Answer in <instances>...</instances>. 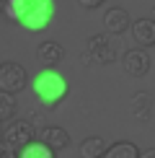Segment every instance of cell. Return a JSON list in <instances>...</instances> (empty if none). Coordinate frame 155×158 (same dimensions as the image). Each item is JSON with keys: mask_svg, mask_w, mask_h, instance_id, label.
Returning a JSON list of instances; mask_svg holds the SVG:
<instances>
[{"mask_svg": "<svg viewBox=\"0 0 155 158\" xmlns=\"http://www.w3.org/2000/svg\"><path fill=\"white\" fill-rule=\"evenodd\" d=\"M140 158H155V148H150V150H145V153H140Z\"/></svg>", "mask_w": 155, "mask_h": 158, "instance_id": "obj_18", "label": "cell"}, {"mask_svg": "<svg viewBox=\"0 0 155 158\" xmlns=\"http://www.w3.org/2000/svg\"><path fill=\"white\" fill-rule=\"evenodd\" d=\"M29 83V73H26L23 65L18 62H0V91H8V94H18L26 88Z\"/></svg>", "mask_w": 155, "mask_h": 158, "instance_id": "obj_4", "label": "cell"}, {"mask_svg": "<svg viewBox=\"0 0 155 158\" xmlns=\"http://www.w3.org/2000/svg\"><path fill=\"white\" fill-rule=\"evenodd\" d=\"M153 18H155V10H153Z\"/></svg>", "mask_w": 155, "mask_h": 158, "instance_id": "obj_21", "label": "cell"}, {"mask_svg": "<svg viewBox=\"0 0 155 158\" xmlns=\"http://www.w3.org/2000/svg\"><path fill=\"white\" fill-rule=\"evenodd\" d=\"M54 13H57L54 0H8L5 3V16L29 31L47 29L54 21Z\"/></svg>", "mask_w": 155, "mask_h": 158, "instance_id": "obj_1", "label": "cell"}, {"mask_svg": "<svg viewBox=\"0 0 155 158\" xmlns=\"http://www.w3.org/2000/svg\"><path fill=\"white\" fill-rule=\"evenodd\" d=\"M78 153H80V158H98V156L106 153V140L98 137V135H90V137H85L80 143V150Z\"/></svg>", "mask_w": 155, "mask_h": 158, "instance_id": "obj_14", "label": "cell"}, {"mask_svg": "<svg viewBox=\"0 0 155 158\" xmlns=\"http://www.w3.org/2000/svg\"><path fill=\"white\" fill-rule=\"evenodd\" d=\"M67 91H70V85H67V81H65V75H60L52 68H44L42 73L34 78V94H36L39 104H42L47 111L60 106V101L67 96Z\"/></svg>", "mask_w": 155, "mask_h": 158, "instance_id": "obj_2", "label": "cell"}, {"mask_svg": "<svg viewBox=\"0 0 155 158\" xmlns=\"http://www.w3.org/2000/svg\"><path fill=\"white\" fill-rule=\"evenodd\" d=\"M0 158H18L16 148H10L5 140H0Z\"/></svg>", "mask_w": 155, "mask_h": 158, "instance_id": "obj_16", "label": "cell"}, {"mask_svg": "<svg viewBox=\"0 0 155 158\" xmlns=\"http://www.w3.org/2000/svg\"><path fill=\"white\" fill-rule=\"evenodd\" d=\"M5 3H8V0H0V13H5Z\"/></svg>", "mask_w": 155, "mask_h": 158, "instance_id": "obj_19", "label": "cell"}, {"mask_svg": "<svg viewBox=\"0 0 155 158\" xmlns=\"http://www.w3.org/2000/svg\"><path fill=\"white\" fill-rule=\"evenodd\" d=\"M16 117V94L0 91V122H10Z\"/></svg>", "mask_w": 155, "mask_h": 158, "instance_id": "obj_15", "label": "cell"}, {"mask_svg": "<svg viewBox=\"0 0 155 158\" xmlns=\"http://www.w3.org/2000/svg\"><path fill=\"white\" fill-rule=\"evenodd\" d=\"M103 26H106L109 34H124L132 26V21H129V13L124 8H109L103 13Z\"/></svg>", "mask_w": 155, "mask_h": 158, "instance_id": "obj_9", "label": "cell"}, {"mask_svg": "<svg viewBox=\"0 0 155 158\" xmlns=\"http://www.w3.org/2000/svg\"><path fill=\"white\" fill-rule=\"evenodd\" d=\"M116 47L111 44L109 34H96L88 39V49L83 55V62H93V65H111L116 60Z\"/></svg>", "mask_w": 155, "mask_h": 158, "instance_id": "obj_3", "label": "cell"}, {"mask_svg": "<svg viewBox=\"0 0 155 158\" xmlns=\"http://www.w3.org/2000/svg\"><path fill=\"white\" fill-rule=\"evenodd\" d=\"M78 3H80L83 8H88V10H96V8H101L106 0H78Z\"/></svg>", "mask_w": 155, "mask_h": 158, "instance_id": "obj_17", "label": "cell"}, {"mask_svg": "<svg viewBox=\"0 0 155 158\" xmlns=\"http://www.w3.org/2000/svg\"><path fill=\"white\" fill-rule=\"evenodd\" d=\"M121 65H124V73L132 75V78H145L150 73V55H147L145 49H129L124 52V57H121Z\"/></svg>", "mask_w": 155, "mask_h": 158, "instance_id": "obj_6", "label": "cell"}, {"mask_svg": "<svg viewBox=\"0 0 155 158\" xmlns=\"http://www.w3.org/2000/svg\"><path fill=\"white\" fill-rule=\"evenodd\" d=\"M42 140L47 143V145L54 150H65L70 145V135H67V130H62V127H47V130H42Z\"/></svg>", "mask_w": 155, "mask_h": 158, "instance_id": "obj_11", "label": "cell"}, {"mask_svg": "<svg viewBox=\"0 0 155 158\" xmlns=\"http://www.w3.org/2000/svg\"><path fill=\"white\" fill-rule=\"evenodd\" d=\"M150 109H153V98H150V94H145V91H137V94L129 98V111H132V117L137 122L150 119Z\"/></svg>", "mask_w": 155, "mask_h": 158, "instance_id": "obj_10", "label": "cell"}, {"mask_svg": "<svg viewBox=\"0 0 155 158\" xmlns=\"http://www.w3.org/2000/svg\"><path fill=\"white\" fill-rule=\"evenodd\" d=\"M0 140H3V122H0Z\"/></svg>", "mask_w": 155, "mask_h": 158, "instance_id": "obj_20", "label": "cell"}, {"mask_svg": "<svg viewBox=\"0 0 155 158\" xmlns=\"http://www.w3.org/2000/svg\"><path fill=\"white\" fill-rule=\"evenodd\" d=\"M98 158H103V156H98Z\"/></svg>", "mask_w": 155, "mask_h": 158, "instance_id": "obj_22", "label": "cell"}, {"mask_svg": "<svg viewBox=\"0 0 155 158\" xmlns=\"http://www.w3.org/2000/svg\"><path fill=\"white\" fill-rule=\"evenodd\" d=\"M103 158H140V148L134 143H129V140H119V143H114V145L106 148Z\"/></svg>", "mask_w": 155, "mask_h": 158, "instance_id": "obj_13", "label": "cell"}, {"mask_svg": "<svg viewBox=\"0 0 155 158\" xmlns=\"http://www.w3.org/2000/svg\"><path fill=\"white\" fill-rule=\"evenodd\" d=\"M62 57H65V49L60 47V42L47 39V42H42L36 47V60H39L42 68H57L62 62Z\"/></svg>", "mask_w": 155, "mask_h": 158, "instance_id": "obj_7", "label": "cell"}, {"mask_svg": "<svg viewBox=\"0 0 155 158\" xmlns=\"http://www.w3.org/2000/svg\"><path fill=\"white\" fill-rule=\"evenodd\" d=\"M18 158H54V150L44 140H31L29 145L18 148Z\"/></svg>", "mask_w": 155, "mask_h": 158, "instance_id": "obj_12", "label": "cell"}, {"mask_svg": "<svg viewBox=\"0 0 155 158\" xmlns=\"http://www.w3.org/2000/svg\"><path fill=\"white\" fill-rule=\"evenodd\" d=\"M3 137L10 148H23L36 137V127L31 124V119H10V124L3 130Z\"/></svg>", "mask_w": 155, "mask_h": 158, "instance_id": "obj_5", "label": "cell"}, {"mask_svg": "<svg viewBox=\"0 0 155 158\" xmlns=\"http://www.w3.org/2000/svg\"><path fill=\"white\" fill-rule=\"evenodd\" d=\"M132 36L142 49L155 47V18H137L132 23Z\"/></svg>", "mask_w": 155, "mask_h": 158, "instance_id": "obj_8", "label": "cell"}]
</instances>
